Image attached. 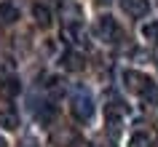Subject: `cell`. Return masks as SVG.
<instances>
[{
    "mask_svg": "<svg viewBox=\"0 0 158 147\" xmlns=\"http://www.w3.org/2000/svg\"><path fill=\"white\" fill-rule=\"evenodd\" d=\"M54 115H56V110H54L51 102H40V107H35V118H38L40 123H51Z\"/></svg>",
    "mask_w": 158,
    "mask_h": 147,
    "instance_id": "4fadbf2b",
    "label": "cell"
},
{
    "mask_svg": "<svg viewBox=\"0 0 158 147\" xmlns=\"http://www.w3.org/2000/svg\"><path fill=\"white\" fill-rule=\"evenodd\" d=\"M70 110H73L75 120H81V123L91 120L94 118V99H91V94H89V91H78V94L73 96V102H70Z\"/></svg>",
    "mask_w": 158,
    "mask_h": 147,
    "instance_id": "6da1fadb",
    "label": "cell"
},
{
    "mask_svg": "<svg viewBox=\"0 0 158 147\" xmlns=\"http://www.w3.org/2000/svg\"><path fill=\"white\" fill-rule=\"evenodd\" d=\"M94 35L105 43H118L121 40V27L113 16H99L97 24H94Z\"/></svg>",
    "mask_w": 158,
    "mask_h": 147,
    "instance_id": "7a4b0ae2",
    "label": "cell"
},
{
    "mask_svg": "<svg viewBox=\"0 0 158 147\" xmlns=\"http://www.w3.org/2000/svg\"><path fill=\"white\" fill-rule=\"evenodd\" d=\"M0 91H3V96H16L19 91H22V86H19V78H14V75H6V78H3V83H0Z\"/></svg>",
    "mask_w": 158,
    "mask_h": 147,
    "instance_id": "7c38bea8",
    "label": "cell"
},
{
    "mask_svg": "<svg viewBox=\"0 0 158 147\" xmlns=\"http://www.w3.org/2000/svg\"><path fill=\"white\" fill-rule=\"evenodd\" d=\"M150 83H153V80H150L148 75L137 72V70H126V72H123V86L131 91V94H142Z\"/></svg>",
    "mask_w": 158,
    "mask_h": 147,
    "instance_id": "3957f363",
    "label": "cell"
},
{
    "mask_svg": "<svg viewBox=\"0 0 158 147\" xmlns=\"http://www.w3.org/2000/svg\"><path fill=\"white\" fill-rule=\"evenodd\" d=\"M142 38H145V40L158 43V22H148V24L142 27Z\"/></svg>",
    "mask_w": 158,
    "mask_h": 147,
    "instance_id": "9a60e30c",
    "label": "cell"
},
{
    "mask_svg": "<svg viewBox=\"0 0 158 147\" xmlns=\"http://www.w3.org/2000/svg\"><path fill=\"white\" fill-rule=\"evenodd\" d=\"M16 19H19V6L16 3H11V0L0 3V24H14Z\"/></svg>",
    "mask_w": 158,
    "mask_h": 147,
    "instance_id": "30bf717a",
    "label": "cell"
},
{
    "mask_svg": "<svg viewBox=\"0 0 158 147\" xmlns=\"http://www.w3.org/2000/svg\"><path fill=\"white\" fill-rule=\"evenodd\" d=\"M59 14L64 19V24H81V19H83V8L75 6V3H70V0L59 6Z\"/></svg>",
    "mask_w": 158,
    "mask_h": 147,
    "instance_id": "52a82bcc",
    "label": "cell"
},
{
    "mask_svg": "<svg viewBox=\"0 0 158 147\" xmlns=\"http://www.w3.org/2000/svg\"><path fill=\"white\" fill-rule=\"evenodd\" d=\"M19 147H40V142H38L35 137H24L22 142H19Z\"/></svg>",
    "mask_w": 158,
    "mask_h": 147,
    "instance_id": "ac0fdd59",
    "label": "cell"
},
{
    "mask_svg": "<svg viewBox=\"0 0 158 147\" xmlns=\"http://www.w3.org/2000/svg\"><path fill=\"white\" fill-rule=\"evenodd\" d=\"M105 147H113V145H105Z\"/></svg>",
    "mask_w": 158,
    "mask_h": 147,
    "instance_id": "ffe728a7",
    "label": "cell"
},
{
    "mask_svg": "<svg viewBox=\"0 0 158 147\" xmlns=\"http://www.w3.org/2000/svg\"><path fill=\"white\" fill-rule=\"evenodd\" d=\"M129 147H150V137L145 131H137V134L129 137Z\"/></svg>",
    "mask_w": 158,
    "mask_h": 147,
    "instance_id": "5bb4252c",
    "label": "cell"
},
{
    "mask_svg": "<svg viewBox=\"0 0 158 147\" xmlns=\"http://www.w3.org/2000/svg\"><path fill=\"white\" fill-rule=\"evenodd\" d=\"M121 11L131 19H142V16H148L150 3L148 0H121Z\"/></svg>",
    "mask_w": 158,
    "mask_h": 147,
    "instance_id": "8992f818",
    "label": "cell"
},
{
    "mask_svg": "<svg viewBox=\"0 0 158 147\" xmlns=\"http://www.w3.org/2000/svg\"><path fill=\"white\" fill-rule=\"evenodd\" d=\"M0 147H6V139H3V137H0Z\"/></svg>",
    "mask_w": 158,
    "mask_h": 147,
    "instance_id": "d6986e66",
    "label": "cell"
},
{
    "mask_svg": "<svg viewBox=\"0 0 158 147\" xmlns=\"http://www.w3.org/2000/svg\"><path fill=\"white\" fill-rule=\"evenodd\" d=\"M0 126L6 131H16L19 129V112L14 107H0Z\"/></svg>",
    "mask_w": 158,
    "mask_h": 147,
    "instance_id": "9c48e42d",
    "label": "cell"
},
{
    "mask_svg": "<svg viewBox=\"0 0 158 147\" xmlns=\"http://www.w3.org/2000/svg\"><path fill=\"white\" fill-rule=\"evenodd\" d=\"M32 16H35V22L40 27H48L51 24V8L48 6H43V3H35L32 6Z\"/></svg>",
    "mask_w": 158,
    "mask_h": 147,
    "instance_id": "8fae6325",
    "label": "cell"
},
{
    "mask_svg": "<svg viewBox=\"0 0 158 147\" xmlns=\"http://www.w3.org/2000/svg\"><path fill=\"white\" fill-rule=\"evenodd\" d=\"M62 40H67L70 46H86L83 22H81V24H64L62 27Z\"/></svg>",
    "mask_w": 158,
    "mask_h": 147,
    "instance_id": "5b68a950",
    "label": "cell"
},
{
    "mask_svg": "<svg viewBox=\"0 0 158 147\" xmlns=\"http://www.w3.org/2000/svg\"><path fill=\"white\" fill-rule=\"evenodd\" d=\"M59 64L64 67V70H70V72H78V70H83V54H78V51H64L62 54V59H59Z\"/></svg>",
    "mask_w": 158,
    "mask_h": 147,
    "instance_id": "ba28073f",
    "label": "cell"
},
{
    "mask_svg": "<svg viewBox=\"0 0 158 147\" xmlns=\"http://www.w3.org/2000/svg\"><path fill=\"white\" fill-rule=\"evenodd\" d=\"M46 88H48L54 96H59V94H64V80H59V78H48Z\"/></svg>",
    "mask_w": 158,
    "mask_h": 147,
    "instance_id": "2e32d148",
    "label": "cell"
},
{
    "mask_svg": "<svg viewBox=\"0 0 158 147\" xmlns=\"http://www.w3.org/2000/svg\"><path fill=\"white\" fill-rule=\"evenodd\" d=\"M126 115H129V112H126V107L121 104V102H113V104L105 107V118H107V126H110L113 131L121 129V123L126 120Z\"/></svg>",
    "mask_w": 158,
    "mask_h": 147,
    "instance_id": "277c9868",
    "label": "cell"
},
{
    "mask_svg": "<svg viewBox=\"0 0 158 147\" xmlns=\"http://www.w3.org/2000/svg\"><path fill=\"white\" fill-rule=\"evenodd\" d=\"M142 96L148 99V104H158V86H156V83H150L148 88L142 91Z\"/></svg>",
    "mask_w": 158,
    "mask_h": 147,
    "instance_id": "e0dca14e",
    "label": "cell"
}]
</instances>
